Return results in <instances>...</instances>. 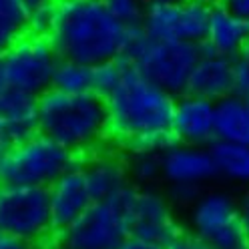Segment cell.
I'll return each instance as SVG.
<instances>
[{
  "label": "cell",
  "mask_w": 249,
  "mask_h": 249,
  "mask_svg": "<svg viewBox=\"0 0 249 249\" xmlns=\"http://www.w3.org/2000/svg\"><path fill=\"white\" fill-rule=\"evenodd\" d=\"M175 99L139 69L124 62L119 83L105 97L111 139L129 151H163L175 141L171 131Z\"/></svg>",
  "instance_id": "1"
},
{
  "label": "cell",
  "mask_w": 249,
  "mask_h": 249,
  "mask_svg": "<svg viewBox=\"0 0 249 249\" xmlns=\"http://www.w3.org/2000/svg\"><path fill=\"white\" fill-rule=\"evenodd\" d=\"M141 26H129L103 0H56L49 36L65 60L97 67L121 60Z\"/></svg>",
  "instance_id": "2"
},
{
  "label": "cell",
  "mask_w": 249,
  "mask_h": 249,
  "mask_svg": "<svg viewBox=\"0 0 249 249\" xmlns=\"http://www.w3.org/2000/svg\"><path fill=\"white\" fill-rule=\"evenodd\" d=\"M38 131L74 157L101 151L111 139L105 97L97 92L71 95L56 89L38 97Z\"/></svg>",
  "instance_id": "3"
},
{
  "label": "cell",
  "mask_w": 249,
  "mask_h": 249,
  "mask_svg": "<svg viewBox=\"0 0 249 249\" xmlns=\"http://www.w3.org/2000/svg\"><path fill=\"white\" fill-rule=\"evenodd\" d=\"M137 187L95 201L79 219L56 233L58 249H119L133 235Z\"/></svg>",
  "instance_id": "4"
},
{
  "label": "cell",
  "mask_w": 249,
  "mask_h": 249,
  "mask_svg": "<svg viewBox=\"0 0 249 249\" xmlns=\"http://www.w3.org/2000/svg\"><path fill=\"white\" fill-rule=\"evenodd\" d=\"M199 54L201 44L149 38L143 28H139L123 60L139 69L147 79L173 97H179L187 92V83Z\"/></svg>",
  "instance_id": "5"
},
{
  "label": "cell",
  "mask_w": 249,
  "mask_h": 249,
  "mask_svg": "<svg viewBox=\"0 0 249 249\" xmlns=\"http://www.w3.org/2000/svg\"><path fill=\"white\" fill-rule=\"evenodd\" d=\"M76 163V157L40 131L24 141L0 145V185L49 187Z\"/></svg>",
  "instance_id": "6"
},
{
  "label": "cell",
  "mask_w": 249,
  "mask_h": 249,
  "mask_svg": "<svg viewBox=\"0 0 249 249\" xmlns=\"http://www.w3.org/2000/svg\"><path fill=\"white\" fill-rule=\"evenodd\" d=\"M0 233L42 245L56 237L46 187L0 185Z\"/></svg>",
  "instance_id": "7"
},
{
  "label": "cell",
  "mask_w": 249,
  "mask_h": 249,
  "mask_svg": "<svg viewBox=\"0 0 249 249\" xmlns=\"http://www.w3.org/2000/svg\"><path fill=\"white\" fill-rule=\"evenodd\" d=\"M187 223L211 249H249L239 201L225 189H205L187 207Z\"/></svg>",
  "instance_id": "8"
},
{
  "label": "cell",
  "mask_w": 249,
  "mask_h": 249,
  "mask_svg": "<svg viewBox=\"0 0 249 249\" xmlns=\"http://www.w3.org/2000/svg\"><path fill=\"white\" fill-rule=\"evenodd\" d=\"M60 54L49 36L28 33L2 53L4 85L40 97L53 89Z\"/></svg>",
  "instance_id": "9"
},
{
  "label": "cell",
  "mask_w": 249,
  "mask_h": 249,
  "mask_svg": "<svg viewBox=\"0 0 249 249\" xmlns=\"http://www.w3.org/2000/svg\"><path fill=\"white\" fill-rule=\"evenodd\" d=\"M163 183L173 205L189 207L217 177L209 147L173 141L161 153Z\"/></svg>",
  "instance_id": "10"
},
{
  "label": "cell",
  "mask_w": 249,
  "mask_h": 249,
  "mask_svg": "<svg viewBox=\"0 0 249 249\" xmlns=\"http://www.w3.org/2000/svg\"><path fill=\"white\" fill-rule=\"evenodd\" d=\"M211 8L207 0H149L141 28L149 38L203 44Z\"/></svg>",
  "instance_id": "11"
},
{
  "label": "cell",
  "mask_w": 249,
  "mask_h": 249,
  "mask_svg": "<svg viewBox=\"0 0 249 249\" xmlns=\"http://www.w3.org/2000/svg\"><path fill=\"white\" fill-rule=\"evenodd\" d=\"M181 225L175 217L173 203L157 187L137 189L133 203V235L157 243L167 249L181 235Z\"/></svg>",
  "instance_id": "12"
},
{
  "label": "cell",
  "mask_w": 249,
  "mask_h": 249,
  "mask_svg": "<svg viewBox=\"0 0 249 249\" xmlns=\"http://www.w3.org/2000/svg\"><path fill=\"white\" fill-rule=\"evenodd\" d=\"M175 141L209 147L215 141V101L183 92L175 99L173 123Z\"/></svg>",
  "instance_id": "13"
},
{
  "label": "cell",
  "mask_w": 249,
  "mask_h": 249,
  "mask_svg": "<svg viewBox=\"0 0 249 249\" xmlns=\"http://www.w3.org/2000/svg\"><path fill=\"white\" fill-rule=\"evenodd\" d=\"M49 199H51V211L56 233L74 223L95 203V197L90 193V187L83 173L81 163H74L49 187Z\"/></svg>",
  "instance_id": "14"
},
{
  "label": "cell",
  "mask_w": 249,
  "mask_h": 249,
  "mask_svg": "<svg viewBox=\"0 0 249 249\" xmlns=\"http://www.w3.org/2000/svg\"><path fill=\"white\" fill-rule=\"evenodd\" d=\"M35 133H38V99L2 85L0 87V145H17Z\"/></svg>",
  "instance_id": "15"
},
{
  "label": "cell",
  "mask_w": 249,
  "mask_h": 249,
  "mask_svg": "<svg viewBox=\"0 0 249 249\" xmlns=\"http://www.w3.org/2000/svg\"><path fill=\"white\" fill-rule=\"evenodd\" d=\"M233 90V58L201 46V54L187 83V92L217 103Z\"/></svg>",
  "instance_id": "16"
},
{
  "label": "cell",
  "mask_w": 249,
  "mask_h": 249,
  "mask_svg": "<svg viewBox=\"0 0 249 249\" xmlns=\"http://www.w3.org/2000/svg\"><path fill=\"white\" fill-rule=\"evenodd\" d=\"M81 167L95 201L113 197L131 185L124 157L113 151L101 149L90 153L87 157H83Z\"/></svg>",
  "instance_id": "17"
},
{
  "label": "cell",
  "mask_w": 249,
  "mask_h": 249,
  "mask_svg": "<svg viewBox=\"0 0 249 249\" xmlns=\"http://www.w3.org/2000/svg\"><path fill=\"white\" fill-rule=\"evenodd\" d=\"M249 42V20L215 4L207 24V35L201 46L225 56H235Z\"/></svg>",
  "instance_id": "18"
},
{
  "label": "cell",
  "mask_w": 249,
  "mask_h": 249,
  "mask_svg": "<svg viewBox=\"0 0 249 249\" xmlns=\"http://www.w3.org/2000/svg\"><path fill=\"white\" fill-rule=\"evenodd\" d=\"M209 153L217 177L233 185H249V143L215 139Z\"/></svg>",
  "instance_id": "19"
},
{
  "label": "cell",
  "mask_w": 249,
  "mask_h": 249,
  "mask_svg": "<svg viewBox=\"0 0 249 249\" xmlns=\"http://www.w3.org/2000/svg\"><path fill=\"white\" fill-rule=\"evenodd\" d=\"M245 123H247L245 97L231 92V95L215 103V139L245 143Z\"/></svg>",
  "instance_id": "20"
},
{
  "label": "cell",
  "mask_w": 249,
  "mask_h": 249,
  "mask_svg": "<svg viewBox=\"0 0 249 249\" xmlns=\"http://www.w3.org/2000/svg\"><path fill=\"white\" fill-rule=\"evenodd\" d=\"M161 149H131L124 157L129 181L137 189H153L163 181Z\"/></svg>",
  "instance_id": "21"
},
{
  "label": "cell",
  "mask_w": 249,
  "mask_h": 249,
  "mask_svg": "<svg viewBox=\"0 0 249 249\" xmlns=\"http://www.w3.org/2000/svg\"><path fill=\"white\" fill-rule=\"evenodd\" d=\"M28 33L26 6L20 0H0V54Z\"/></svg>",
  "instance_id": "22"
},
{
  "label": "cell",
  "mask_w": 249,
  "mask_h": 249,
  "mask_svg": "<svg viewBox=\"0 0 249 249\" xmlns=\"http://www.w3.org/2000/svg\"><path fill=\"white\" fill-rule=\"evenodd\" d=\"M53 89L71 92V95H81V92H92V67L76 60H65L60 58Z\"/></svg>",
  "instance_id": "23"
},
{
  "label": "cell",
  "mask_w": 249,
  "mask_h": 249,
  "mask_svg": "<svg viewBox=\"0 0 249 249\" xmlns=\"http://www.w3.org/2000/svg\"><path fill=\"white\" fill-rule=\"evenodd\" d=\"M124 69V60H108L103 65L92 67V92H97L101 97H107L108 92L115 89L119 83L121 74Z\"/></svg>",
  "instance_id": "24"
},
{
  "label": "cell",
  "mask_w": 249,
  "mask_h": 249,
  "mask_svg": "<svg viewBox=\"0 0 249 249\" xmlns=\"http://www.w3.org/2000/svg\"><path fill=\"white\" fill-rule=\"evenodd\" d=\"M103 2L124 24L141 26V20H143V14L147 10L149 0H103Z\"/></svg>",
  "instance_id": "25"
},
{
  "label": "cell",
  "mask_w": 249,
  "mask_h": 249,
  "mask_svg": "<svg viewBox=\"0 0 249 249\" xmlns=\"http://www.w3.org/2000/svg\"><path fill=\"white\" fill-rule=\"evenodd\" d=\"M233 83L235 95L249 97V42L233 56Z\"/></svg>",
  "instance_id": "26"
},
{
  "label": "cell",
  "mask_w": 249,
  "mask_h": 249,
  "mask_svg": "<svg viewBox=\"0 0 249 249\" xmlns=\"http://www.w3.org/2000/svg\"><path fill=\"white\" fill-rule=\"evenodd\" d=\"M167 249H211L203 239H199L193 233H181V235L167 245Z\"/></svg>",
  "instance_id": "27"
},
{
  "label": "cell",
  "mask_w": 249,
  "mask_h": 249,
  "mask_svg": "<svg viewBox=\"0 0 249 249\" xmlns=\"http://www.w3.org/2000/svg\"><path fill=\"white\" fill-rule=\"evenodd\" d=\"M219 6L249 20V0H219Z\"/></svg>",
  "instance_id": "28"
},
{
  "label": "cell",
  "mask_w": 249,
  "mask_h": 249,
  "mask_svg": "<svg viewBox=\"0 0 249 249\" xmlns=\"http://www.w3.org/2000/svg\"><path fill=\"white\" fill-rule=\"evenodd\" d=\"M0 249H38V245L28 243L24 239L6 235V233H0Z\"/></svg>",
  "instance_id": "29"
},
{
  "label": "cell",
  "mask_w": 249,
  "mask_h": 249,
  "mask_svg": "<svg viewBox=\"0 0 249 249\" xmlns=\"http://www.w3.org/2000/svg\"><path fill=\"white\" fill-rule=\"evenodd\" d=\"M119 249H165V247H161V245H157V243H151V241H147V239H141V237L131 235Z\"/></svg>",
  "instance_id": "30"
},
{
  "label": "cell",
  "mask_w": 249,
  "mask_h": 249,
  "mask_svg": "<svg viewBox=\"0 0 249 249\" xmlns=\"http://www.w3.org/2000/svg\"><path fill=\"white\" fill-rule=\"evenodd\" d=\"M239 207H241V221H243V229H245V237L249 243V193L243 195V199L239 201Z\"/></svg>",
  "instance_id": "31"
},
{
  "label": "cell",
  "mask_w": 249,
  "mask_h": 249,
  "mask_svg": "<svg viewBox=\"0 0 249 249\" xmlns=\"http://www.w3.org/2000/svg\"><path fill=\"white\" fill-rule=\"evenodd\" d=\"M20 2L26 6V10H35V8H40V6L54 4L56 0H20Z\"/></svg>",
  "instance_id": "32"
},
{
  "label": "cell",
  "mask_w": 249,
  "mask_h": 249,
  "mask_svg": "<svg viewBox=\"0 0 249 249\" xmlns=\"http://www.w3.org/2000/svg\"><path fill=\"white\" fill-rule=\"evenodd\" d=\"M247 103V123H245V143H249V97H245Z\"/></svg>",
  "instance_id": "33"
},
{
  "label": "cell",
  "mask_w": 249,
  "mask_h": 249,
  "mask_svg": "<svg viewBox=\"0 0 249 249\" xmlns=\"http://www.w3.org/2000/svg\"><path fill=\"white\" fill-rule=\"evenodd\" d=\"M4 85V69H2V54H0V87Z\"/></svg>",
  "instance_id": "34"
},
{
  "label": "cell",
  "mask_w": 249,
  "mask_h": 249,
  "mask_svg": "<svg viewBox=\"0 0 249 249\" xmlns=\"http://www.w3.org/2000/svg\"><path fill=\"white\" fill-rule=\"evenodd\" d=\"M207 2H213V0H207Z\"/></svg>",
  "instance_id": "35"
}]
</instances>
